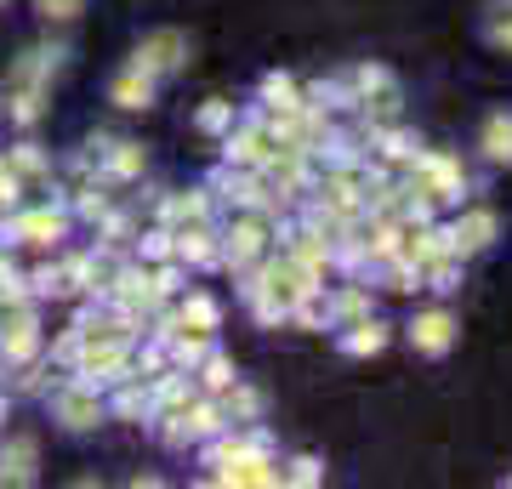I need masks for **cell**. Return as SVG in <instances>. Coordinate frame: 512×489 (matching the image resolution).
Segmentation results:
<instances>
[{"mask_svg": "<svg viewBox=\"0 0 512 489\" xmlns=\"http://www.w3.org/2000/svg\"><path fill=\"white\" fill-rule=\"evenodd\" d=\"M484 40L501 46V52H512V0H495V6H490V18H484Z\"/></svg>", "mask_w": 512, "mask_h": 489, "instance_id": "25", "label": "cell"}, {"mask_svg": "<svg viewBox=\"0 0 512 489\" xmlns=\"http://www.w3.org/2000/svg\"><path fill=\"white\" fill-rule=\"evenodd\" d=\"M222 245V262L234 273H251L262 256H268V245H274V217H262V211H239L234 222H228V234H217Z\"/></svg>", "mask_w": 512, "mask_h": 489, "instance_id": "2", "label": "cell"}, {"mask_svg": "<svg viewBox=\"0 0 512 489\" xmlns=\"http://www.w3.org/2000/svg\"><path fill=\"white\" fill-rule=\"evenodd\" d=\"M171 256H177L183 268H217V262H222L217 228H211V222H188V228H171Z\"/></svg>", "mask_w": 512, "mask_h": 489, "instance_id": "11", "label": "cell"}, {"mask_svg": "<svg viewBox=\"0 0 512 489\" xmlns=\"http://www.w3.org/2000/svg\"><path fill=\"white\" fill-rule=\"evenodd\" d=\"M40 478V444L29 433L0 444V484H35Z\"/></svg>", "mask_w": 512, "mask_h": 489, "instance_id": "13", "label": "cell"}, {"mask_svg": "<svg viewBox=\"0 0 512 489\" xmlns=\"http://www.w3.org/2000/svg\"><path fill=\"white\" fill-rule=\"evenodd\" d=\"M35 12L46 23H74L80 12H86V0H35Z\"/></svg>", "mask_w": 512, "mask_h": 489, "instance_id": "30", "label": "cell"}, {"mask_svg": "<svg viewBox=\"0 0 512 489\" xmlns=\"http://www.w3.org/2000/svg\"><path fill=\"white\" fill-rule=\"evenodd\" d=\"M370 313V290L365 285H342L330 296V325H353V319H365Z\"/></svg>", "mask_w": 512, "mask_h": 489, "instance_id": "21", "label": "cell"}, {"mask_svg": "<svg viewBox=\"0 0 512 489\" xmlns=\"http://www.w3.org/2000/svg\"><path fill=\"white\" fill-rule=\"evenodd\" d=\"M69 228V205H35V211H18L12 222H0V239L6 245H52Z\"/></svg>", "mask_w": 512, "mask_h": 489, "instance_id": "5", "label": "cell"}, {"mask_svg": "<svg viewBox=\"0 0 512 489\" xmlns=\"http://www.w3.org/2000/svg\"><path fill=\"white\" fill-rule=\"evenodd\" d=\"M114 416H120V421H143V416H148V381H143V376H120Z\"/></svg>", "mask_w": 512, "mask_h": 489, "instance_id": "20", "label": "cell"}, {"mask_svg": "<svg viewBox=\"0 0 512 489\" xmlns=\"http://www.w3.org/2000/svg\"><path fill=\"white\" fill-rule=\"evenodd\" d=\"M137 251H143L148 262H171V228H165V222H160V228H148Z\"/></svg>", "mask_w": 512, "mask_h": 489, "instance_id": "32", "label": "cell"}, {"mask_svg": "<svg viewBox=\"0 0 512 489\" xmlns=\"http://www.w3.org/2000/svg\"><path fill=\"white\" fill-rule=\"evenodd\" d=\"M348 91H353V109L365 114V126L399 120V80H393L382 63H359V69L348 74Z\"/></svg>", "mask_w": 512, "mask_h": 489, "instance_id": "3", "label": "cell"}, {"mask_svg": "<svg viewBox=\"0 0 512 489\" xmlns=\"http://www.w3.org/2000/svg\"><path fill=\"white\" fill-rule=\"evenodd\" d=\"M194 370H200V376H205V387H211V393H222V387H228V381H234V364L222 359L217 347H211V353H205V359L194 364Z\"/></svg>", "mask_w": 512, "mask_h": 489, "instance_id": "28", "label": "cell"}, {"mask_svg": "<svg viewBox=\"0 0 512 489\" xmlns=\"http://www.w3.org/2000/svg\"><path fill=\"white\" fill-rule=\"evenodd\" d=\"M63 46H35V52L12 57V69H6V97H46L52 86V69L63 63Z\"/></svg>", "mask_w": 512, "mask_h": 489, "instance_id": "4", "label": "cell"}, {"mask_svg": "<svg viewBox=\"0 0 512 489\" xmlns=\"http://www.w3.org/2000/svg\"><path fill=\"white\" fill-rule=\"evenodd\" d=\"M109 103H120V109H131V114L154 109V74H148V69H137V63H126V69L114 74Z\"/></svg>", "mask_w": 512, "mask_h": 489, "instance_id": "14", "label": "cell"}, {"mask_svg": "<svg viewBox=\"0 0 512 489\" xmlns=\"http://www.w3.org/2000/svg\"><path fill=\"white\" fill-rule=\"evenodd\" d=\"M177 325H188V330H217V325H222V308L205 296V290H194V296H183V308H177Z\"/></svg>", "mask_w": 512, "mask_h": 489, "instance_id": "19", "label": "cell"}, {"mask_svg": "<svg viewBox=\"0 0 512 489\" xmlns=\"http://www.w3.org/2000/svg\"><path fill=\"white\" fill-rule=\"evenodd\" d=\"M0 421H6V399H0Z\"/></svg>", "mask_w": 512, "mask_h": 489, "instance_id": "36", "label": "cell"}, {"mask_svg": "<svg viewBox=\"0 0 512 489\" xmlns=\"http://www.w3.org/2000/svg\"><path fill=\"white\" fill-rule=\"evenodd\" d=\"M148 279H154V296H160V302H165V296H177V290H183V273H177V268H154Z\"/></svg>", "mask_w": 512, "mask_h": 489, "instance_id": "35", "label": "cell"}, {"mask_svg": "<svg viewBox=\"0 0 512 489\" xmlns=\"http://www.w3.org/2000/svg\"><path fill=\"white\" fill-rule=\"evenodd\" d=\"M456 313H444V308H427L416 313V325H410V347L416 353H427V359H444L450 347H456Z\"/></svg>", "mask_w": 512, "mask_h": 489, "instance_id": "12", "label": "cell"}, {"mask_svg": "<svg viewBox=\"0 0 512 489\" xmlns=\"http://www.w3.org/2000/svg\"><path fill=\"white\" fill-rule=\"evenodd\" d=\"M74 211L86 222H103L109 217V194H97V188H80V200H74Z\"/></svg>", "mask_w": 512, "mask_h": 489, "instance_id": "33", "label": "cell"}, {"mask_svg": "<svg viewBox=\"0 0 512 489\" xmlns=\"http://www.w3.org/2000/svg\"><path fill=\"white\" fill-rule=\"evenodd\" d=\"M262 103L268 109H302V91H296V80L291 74H262Z\"/></svg>", "mask_w": 512, "mask_h": 489, "instance_id": "24", "label": "cell"}, {"mask_svg": "<svg viewBox=\"0 0 512 489\" xmlns=\"http://www.w3.org/2000/svg\"><path fill=\"white\" fill-rule=\"evenodd\" d=\"M131 63H137V69H148L154 80H160V74H177L188 63V35H183V29H154V35L137 40Z\"/></svg>", "mask_w": 512, "mask_h": 489, "instance_id": "7", "label": "cell"}, {"mask_svg": "<svg viewBox=\"0 0 512 489\" xmlns=\"http://www.w3.org/2000/svg\"><path fill=\"white\" fill-rule=\"evenodd\" d=\"M35 347H40L35 302H12V308H6V319H0V359L23 364V359H35Z\"/></svg>", "mask_w": 512, "mask_h": 489, "instance_id": "8", "label": "cell"}, {"mask_svg": "<svg viewBox=\"0 0 512 489\" xmlns=\"http://www.w3.org/2000/svg\"><path fill=\"white\" fill-rule=\"evenodd\" d=\"M222 410H228V421H256V416H262V393L228 381V387H222Z\"/></svg>", "mask_w": 512, "mask_h": 489, "instance_id": "22", "label": "cell"}, {"mask_svg": "<svg viewBox=\"0 0 512 489\" xmlns=\"http://www.w3.org/2000/svg\"><path fill=\"white\" fill-rule=\"evenodd\" d=\"M0 160L12 165V171H18L23 182H40V177H52V160L40 154V143H18V148H6Z\"/></svg>", "mask_w": 512, "mask_h": 489, "instance_id": "18", "label": "cell"}, {"mask_svg": "<svg viewBox=\"0 0 512 489\" xmlns=\"http://www.w3.org/2000/svg\"><path fill=\"white\" fill-rule=\"evenodd\" d=\"M52 416L69 427V433H92L97 421H103V393H97L92 381H63L52 399Z\"/></svg>", "mask_w": 512, "mask_h": 489, "instance_id": "6", "label": "cell"}, {"mask_svg": "<svg viewBox=\"0 0 512 489\" xmlns=\"http://www.w3.org/2000/svg\"><path fill=\"white\" fill-rule=\"evenodd\" d=\"M478 148H484V160L490 165H512V114H490L484 120V137H478Z\"/></svg>", "mask_w": 512, "mask_h": 489, "instance_id": "17", "label": "cell"}, {"mask_svg": "<svg viewBox=\"0 0 512 489\" xmlns=\"http://www.w3.org/2000/svg\"><path fill=\"white\" fill-rule=\"evenodd\" d=\"M291 319H296L302 330H325V325H330V296H325V285H313L308 296L291 308Z\"/></svg>", "mask_w": 512, "mask_h": 489, "instance_id": "23", "label": "cell"}, {"mask_svg": "<svg viewBox=\"0 0 512 489\" xmlns=\"http://www.w3.org/2000/svg\"><path fill=\"white\" fill-rule=\"evenodd\" d=\"M279 478H285V484H296V489H313L319 478H325V461H319V455H296Z\"/></svg>", "mask_w": 512, "mask_h": 489, "instance_id": "27", "label": "cell"}, {"mask_svg": "<svg viewBox=\"0 0 512 489\" xmlns=\"http://www.w3.org/2000/svg\"><path fill=\"white\" fill-rule=\"evenodd\" d=\"M0 268H6V256H0Z\"/></svg>", "mask_w": 512, "mask_h": 489, "instance_id": "37", "label": "cell"}, {"mask_svg": "<svg viewBox=\"0 0 512 489\" xmlns=\"http://www.w3.org/2000/svg\"><path fill=\"white\" fill-rule=\"evenodd\" d=\"M387 347V325L382 319H353L348 325V336H342V353H348V359H376V353H382Z\"/></svg>", "mask_w": 512, "mask_h": 489, "instance_id": "16", "label": "cell"}, {"mask_svg": "<svg viewBox=\"0 0 512 489\" xmlns=\"http://www.w3.org/2000/svg\"><path fill=\"white\" fill-rule=\"evenodd\" d=\"M495 234H501V217H495L490 205H473V211H461L456 222H450V251L456 256H478L490 251Z\"/></svg>", "mask_w": 512, "mask_h": 489, "instance_id": "10", "label": "cell"}, {"mask_svg": "<svg viewBox=\"0 0 512 489\" xmlns=\"http://www.w3.org/2000/svg\"><path fill=\"white\" fill-rule=\"evenodd\" d=\"M0 6H6V0H0Z\"/></svg>", "mask_w": 512, "mask_h": 489, "instance_id": "38", "label": "cell"}, {"mask_svg": "<svg viewBox=\"0 0 512 489\" xmlns=\"http://www.w3.org/2000/svg\"><path fill=\"white\" fill-rule=\"evenodd\" d=\"M194 126H200V131H211V137H222V131L234 126V103H222V97L200 103V114H194Z\"/></svg>", "mask_w": 512, "mask_h": 489, "instance_id": "26", "label": "cell"}, {"mask_svg": "<svg viewBox=\"0 0 512 489\" xmlns=\"http://www.w3.org/2000/svg\"><path fill=\"white\" fill-rule=\"evenodd\" d=\"M274 131L262 126V114L256 120H245V126H228L222 131V154H228V165H239V171H256V165L274 154Z\"/></svg>", "mask_w": 512, "mask_h": 489, "instance_id": "9", "label": "cell"}, {"mask_svg": "<svg viewBox=\"0 0 512 489\" xmlns=\"http://www.w3.org/2000/svg\"><path fill=\"white\" fill-rule=\"evenodd\" d=\"M40 114H46V97H6V120L12 126H35Z\"/></svg>", "mask_w": 512, "mask_h": 489, "instance_id": "29", "label": "cell"}, {"mask_svg": "<svg viewBox=\"0 0 512 489\" xmlns=\"http://www.w3.org/2000/svg\"><path fill=\"white\" fill-rule=\"evenodd\" d=\"M160 222H165V228L211 222V194H205V188H188V194H160Z\"/></svg>", "mask_w": 512, "mask_h": 489, "instance_id": "15", "label": "cell"}, {"mask_svg": "<svg viewBox=\"0 0 512 489\" xmlns=\"http://www.w3.org/2000/svg\"><path fill=\"white\" fill-rule=\"evenodd\" d=\"M131 234H137V222L131 217H103V251H120V245H131Z\"/></svg>", "mask_w": 512, "mask_h": 489, "instance_id": "31", "label": "cell"}, {"mask_svg": "<svg viewBox=\"0 0 512 489\" xmlns=\"http://www.w3.org/2000/svg\"><path fill=\"white\" fill-rule=\"evenodd\" d=\"M18 194H23V177L0 160V211H12V205H18Z\"/></svg>", "mask_w": 512, "mask_h": 489, "instance_id": "34", "label": "cell"}, {"mask_svg": "<svg viewBox=\"0 0 512 489\" xmlns=\"http://www.w3.org/2000/svg\"><path fill=\"white\" fill-rule=\"evenodd\" d=\"M404 182L410 188H421L433 205H456L461 188H467V177H461V160H450V154H439V148H416L410 160H404Z\"/></svg>", "mask_w": 512, "mask_h": 489, "instance_id": "1", "label": "cell"}]
</instances>
